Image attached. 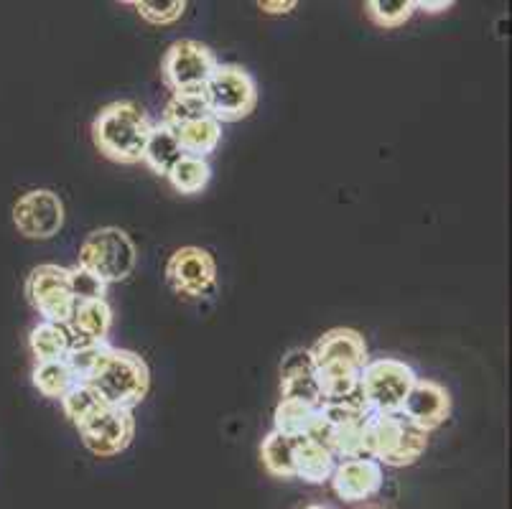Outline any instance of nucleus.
<instances>
[{
    "instance_id": "obj_17",
    "label": "nucleus",
    "mask_w": 512,
    "mask_h": 509,
    "mask_svg": "<svg viewBox=\"0 0 512 509\" xmlns=\"http://www.w3.org/2000/svg\"><path fill=\"white\" fill-rule=\"evenodd\" d=\"M337 459L324 443L316 438H296L293 441V479L306 484H324L332 479Z\"/></svg>"
},
{
    "instance_id": "obj_15",
    "label": "nucleus",
    "mask_w": 512,
    "mask_h": 509,
    "mask_svg": "<svg viewBox=\"0 0 512 509\" xmlns=\"http://www.w3.org/2000/svg\"><path fill=\"white\" fill-rule=\"evenodd\" d=\"M281 395L283 400H301L321 408V390L316 382L314 359L309 349H291L281 362Z\"/></svg>"
},
{
    "instance_id": "obj_4",
    "label": "nucleus",
    "mask_w": 512,
    "mask_h": 509,
    "mask_svg": "<svg viewBox=\"0 0 512 509\" xmlns=\"http://www.w3.org/2000/svg\"><path fill=\"white\" fill-rule=\"evenodd\" d=\"M367 459L380 466H413L428 446L426 433L413 428L398 413H370L365 426Z\"/></svg>"
},
{
    "instance_id": "obj_24",
    "label": "nucleus",
    "mask_w": 512,
    "mask_h": 509,
    "mask_svg": "<svg viewBox=\"0 0 512 509\" xmlns=\"http://www.w3.org/2000/svg\"><path fill=\"white\" fill-rule=\"evenodd\" d=\"M34 387L51 400H62L77 380L64 362H41L34 367Z\"/></svg>"
},
{
    "instance_id": "obj_20",
    "label": "nucleus",
    "mask_w": 512,
    "mask_h": 509,
    "mask_svg": "<svg viewBox=\"0 0 512 509\" xmlns=\"http://www.w3.org/2000/svg\"><path fill=\"white\" fill-rule=\"evenodd\" d=\"M74 339L69 334L67 326L62 324H49V321H41L39 326H34L29 334V347L34 352L36 364L41 362H64V357L72 349Z\"/></svg>"
},
{
    "instance_id": "obj_18",
    "label": "nucleus",
    "mask_w": 512,
    "mask_h": 509,
    "mask_svg": "<svg viewBox=\"0 0 512 509\" xmlns=\"http://www.w3.org/2000/svg\"><path fill=\"white\" fill-rule=\"evenodd\" d=\"M171 133L179 140V148L184 156L207 158L209 153H214L217 146H220L222 125L217 123L212 115H202V118L179 125V128L171 130Z\"/></svg>"
},
{
    "instance_id": "obj_19",
    "label": "nucleus",
    "mask_w": 512,
    "mask_h": 509,
    "mask_svg": "<svg viewBox=\"0 0 512 509\" xmlns=\"http://www.w3.org/2000/svg\"><path fill=\"white\" fill-rule=\"evenodd\" d=\"M319 408L309 403H301V400H283L276 405V413H273V423L276 428L273 431L281 433L286 438H306L314 433V428L319 426Z\"/></svg>"
},
{
    "instance_id": "obj_11",
    "label": "nucleus",
    "mask_w": 512,
    "mask_h": 509,
    "mask_svg": "<svg viewBox=\"0 0 512 509\" xmlns=\"http://www.w3.org/2000/svg\"><path fill=\"white\" fill-rule=\"evenodd\" d=\"M166 283L184 298H207L217 286V263L204 247H181L166 263Z\"/></svg>"
},
{
    "instance_id": "obj_30",
    "label": "nucleus",
    "mask_w": 512,
    "mask_h": 509,
    "mask_svg": "<svg viewBox=\"0 0 512 509\" xmlns=\"http://www.w3.org/2000/svg\"><path fill=\"white\" fill-rule=\"evenodd\" d=\"M69 286H72L74 301H102L105 298L107 286L100 283L95 275H90L87 270H82L79 265L69 268Z\"/></svg>"
},
{
    "instance_id": "obj_14",
    "label": "nucleus",
    "mask_w": 512,
    "mask_h": 509,
    "mask_svg": "<svg viewBox=\"0 0 512 509\" xmlns=\"http://www.w3.org/2000/svg\"><path fill=\"white\" fill-rule=\"evenodd\" d=\"M332 489L342 502H365L383 487V466L375 459L337 461L332 474Z\"/></svg>"
},
{
    "instance_id": "obj_32",
    "label": "nucleus",
    "mask_w": 512,
    "mask_h": 509,
    "mask_svg": "<svg viewBox=\"0 0 512 509\" xmlns=\"http://www.w3.org/2000/svg\"><path fill=\"white\" fill-rule=\"evenodd\" d=\"M413 6L421 8L423 13H441L454 8V3L451 0H413Z\"/></svg>"
},
{
    "instance_id": "obj_3",
    "label": "nucleus",
    "mask_w": 512,
    "mask_h": 509,
    "mask_svg": "<svg viewBox=\"0 0 512 509\" xmlns=\"http://www.w3.org/2000/svg\"><path fill=\"white\" fill-rule=\"evenodd\" d=\"M87 385L100 395V400L110 408L133 410L148 395L151 372L143 357L128 349H115L107 344L100 362L95 364Z\"/></svg>"
},
{
    "instance_id": "obj_1",
    "label": "nucleus",
    "mask_w": 512,
    "mask_h": 509,
    "mask_svg": "<svg viewBox=\"0 0 512 509\" xmlns=\"http://www.w3.org/2000/svg\"><path fill=\"white\" fill-rule=\"evenodd\" d=\"M314 359L321 400H342L360 390V375L367 357L365 336L355 329H332L309 349Z\"/></svg>"
},
{
    "instance_id": "obj_27",
    "label": "nucleus",
    "mask_w": 512,
    "mask_h": 509,
    "mask_svg": "<svg viewBox=\"0 0 512 509\" xmlns=\"http://www.w3.org/2000/svg\"><path fill=\"white\" fill-rule=\"evenodd\" d=\"M202 115H209L202 92L199 95H171L169 105L164 110V118H161V125H166L169 130H176L179 125L202 118Z\"/></svg>"
},
{
    "instance_id": "obj_25",
    "label": "nucleus",
    "mask_w": 512,
    "mask_h": 509,
    "mask_svg": "<svg viewBox=\"0 0 512 509\" xmlns=\"http://www.w3.org/2000/svg\"><path fill=\"white\" fill-rule=\"evenodd\" d=\"M62 408L64 415L72 420L74 426H82L90 415H95L97 410L105 408V403H102L100 395H97L87 382H77V385L62 398Z\"/></svg>"
},
{
    "instance_id": "obj_21",
    "label": "nucleus",
    "mask_w": 512,
    "mask_h": 509,
    "mask_svg": "<svg viewBox=\"0 0 512 509\" xmlns=\"http://www.w3.org/2000/svg\"><path fill=\"white\" fill-rule=\"evenodd\" d=\"M181 156H184V153H181L176 135L171 133L166 125L153 123L151 138H148L146 151H143V163L151 168L153 174L164 176L166 179V174L171 171V166H174Z\"/></svg>"
},
{
    "instance_id": "obj_16",
    "label": "nucleus",
    "mask_w": 512,
    "mask_h": 509,
    "mask_svg": "<svg viewBox=\"0 0 512 509\" xmlns=\"http://www.w3.org/2000/svg\"><path fill=\"white\" fill-rule=\"evenodd\" d=\"M74 344H105L107 334L113 329V308L102 301H79L67 321Z\"/></svg>"
},
{
    "instance_id": "obj_9",
    "label": "nucleus",
    "mask_w": 512,
    "mask_h": 509,
    "mask_svg": "<svg viewBox=\"0 0 512 509\" xmlns=\"http://www.w3.org/2000/svg\"><path fill=\"white\" fill-rule=\"evenodd\" d=\"M26 298L41 319L49 324L67 326L74 306H77L72 286H69V268L49 263L31 270L26 278Z\"/></svg>"
},
{
    "instance_id": "obj_7",
    "label": "nucleus",
    "mask_w": 512,
    "mask_h": 509,
    "mask_svg": "<svg viewBox=\"0 0 512 509\" xmlns=\"http://www.w3.org/2000/svg\"><path fill=\"white\" fill-rule=\"evenodd\" d=\"M217 56L209 46L194 39H179L161 59V77L174 95H199L217 69Z\"/></svg>"
},
{
    "instance_id": "obj_23",
    "label": "nucleus",
    "mask_w": 512,
    "mask_h": 509,
    "mask_svg": "<svg viewBox=\"0 0 512 509\" xmlns=\"http://www.w3.org/2000/svg\"><path fill=\"white\" fill-rule=\"evenodd\" d=\"M260 459L265 471L276 479H293V438L281 433H268L260 446Z\"/></svg>"
},
{
    "instance_id": "obj_29",
    "label": "nucleus",
    "mask_w": 512,
    "mask_h": 509,
    "mask_svg": "<svg viewBox=\"0 0 512 509\" xmlns=\"http://www.w3.org/2000/svg\"><path fill=\"white\" fill-rule=\"evenodd\" d=\"M105 344H72L69 354L64 357V364L69 367V372L74 375L77 382H87V377L92 375L95 364L100 362L102 352H105Z\"/></svg>"
},
{
    "instance_id": "obj_31",
    "label": "nucleus",
    "mask_w": 512,
    "mask_h": 509,
    "mask_svg": "<svg viewBox=\"0 0 512 509\" xmlns=\"http://www.w3.org/2000/svg\"><path fill=\"white\" fill-rule=\"evenodd\" d=\"M258 8L263 13H271V16H281V13H288L296 8V0H286V3H281V0H278V3H271V0H260Z\"/></svg>"
},
{
    "instance_id": "obj_5",
    "label": "nucleus",
    "mask_w": 512,
    "mask_h": 509,
    "mask_svg": "<svg viewBox=\"0 0 512 509\" xmlns=\"http://www.w3.org/2000/svg\"><path fill=\"white\" fill-rule=\"evenodd\" d=\"M138 252L128 232L120 227H102V230L90 232L79 247L77 265L95 275L100 283H120L136 270Z\"/></svg>"
},
{
    "instance_id": "obj_12",
    "label": "nucleus",
    "mask_w": 512,
    "mask_h": 509,
    "mask_svg": "<svg viewBox=\"0 0 512 509\" xmlns=\"http://www.w3.org/2000/svg\"><path fill=\"white\" fill-rule=\"evenodd\" d=\"M13 224L29 240H51L64 227V202L49 189H34L13 204Z\"/></svg>"
},
{
    "instance_id": "obj_28",
    "label": "nucleus",
    "mask_w": 512,
    "mask_h": 509,
    "mask_svg": "<svg viewBox=\"0 0 512 509\" xmlns=\"http://www.w3.org/2000/svg\"><path fill=\"white\" fill-rule=\"evenodd\" d=\"M136 8L138 16L143 21L153 23V26H169V23H176L186 11L184 0H136L130 3Z\"/></svg>"
},
{
    "instance_id": "obj_22",
    "label": "nucleus",
    "mask_w": 512,
    "mask_h": 509,
    "mask_svg": "<svg viewBox=\"0 0 512 509\" xmlns=\"http://www.w3.org/2000/svg\"><path fill=\"white\" fill-rule=\"evenodd\" d=\"M166 179H169V184L174 186L179 194H199V191L209 184V179H212V168H209L207 158L181 156L179 161L171 166Z\"/></svg>"
},
{
    "instance_id": "obj_6",
    "label": "nucleus",
    "mask_w": 512,
    "mask_h": 509,
    "mask_svg": "<svg viewBox=\"0 0 512 509\" xmlns=\"http://www.w3.org/2000/svg\"><path fill=\"white\" fill-rule=\"evenodd\" d=\"M202 95L217 123H240L258 105V84L240 64H217Z\"/></svg>"
},
{
    "instance_id": "obj_26",
    "label": "nucleus",
    "mask_w": 512,
    "mask_h": 509,
    "mask_svg": "<svg viewBox=\"0 0 512 509\" xmlns=\"http://www.w3.org/2000/svg\"><path fill=\"white\" fill-rule=\"evenodd\" d=\"M367 18L380 28H400L403 23L411 21L413 0H370L365 6Z\"/></svg>"
},
{
    "instance_id": "obj_33",
    "label": "nucleus",
    "mask_w": 512,
    "mask_h": 509,
    "mask_svg": "<svg viewBox=\"0 0 512 509\" xmlns=\"http://www.w3.org/2000/svg\"><path fill=\"white\" fill-rule=\"evenodd\" d=\"M304 509H327V507H324V504H309V507H304Z\"/></svg>"
},
{
    "instance_id": "obj_10",
    "label": "nucleus",
    "mask_w": 512,
    "mask_h": 509,
    "mask_svg": "<svg viewBox=\"0 0 512 509\" xmlns=\"http://www.w3.org/2000/svg\"><path fill=\"white\" fill-rule=\"evenodd\" d=\"M77 431L92 456L113 459V456L123 454L136 436V418H133V410L105 405L95 415H90L82 426H77Z\"/></svg>"
},
{
    "instance_id": "obj_13",
    "label": "nucleus",
    "mask_w": 512,
    "mask_h": 509,
    "mask_svg": "<svg viewBox=\"0 0 512 509\" xmlns=\"http://www.w3.org/2000/svg\"><path fill=\"white\" fill-rule=\"evenodd\" d=\"M398 415L428 436L431 431L444 426L446 418L451 415L449 390L434 380H416L403 405H400Z\"/></svg>"
},
{
    "instance_id": "obj_8",
    "label": "nucleus",
    "mask_w": 512,
    "mask_h": 509,
    "mask_svg": "<svg viewBox=\"0 0 512 509\" xmlns=\"http://www.w3.org/2000/svg\"><path fill=\"white\" fill-rule=\"evenodd\" d=\"M416 380L411 364L393 357L372 359L360 375V392L372 413H400V405Z\"/></svg>"
},
{
    "instance_id": "obj_2",
    "label": "nucleus",
    "mask_w": 512,
    "mask_h": 509,
    "mask_svg": "<svg viewBox=\"0 0 512 509\" xmlns=\"http://www.w3.org/2000/svg\"><path fill=\"white\" fill-rule=\"evenodd\" d=\"M153 123L148 112L133 100H118L102 107L92 120V143L107 161L133 166L143 163V151Z\"/></svg>"
}]
</instances>
